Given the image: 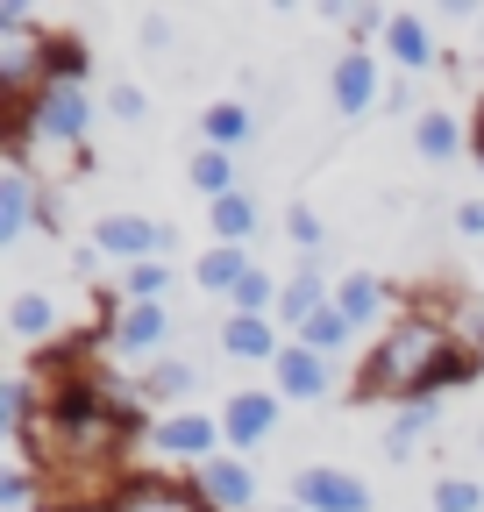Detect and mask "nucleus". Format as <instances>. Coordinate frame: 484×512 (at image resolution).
Segmentation results:
<instances>
[{
  "label": "nucleus",
  "mask_w": 484,
  "mask_h": 512,
  "mask_svg": "<svg viewBox=\"0 0 484 512\" xmlns=\"http://www.w3.org/2000/svg\"><path fill=\"white\" fill-rule=\"evenodd\" d=\"M477 377V342H456L449 335V320L435 313H399L392 328L371 342V356H363L356 370V399H435L449 392V384Z\"/></svg>",
  "instance_id": "nucleus-1"
},
{
  "label": "nucleus",
  "mask_w": 484,
  "mask_h": 512,
  "mask_svg": "<svg viewBox=\"0 0 484 512\" xmlns=\"http://www.w3.org/2000/svg\"><path fill=\"white\" fill-rule=\"evenodd\" d=\"M86 128H93V100L86 86H43L29 107H8V143L22 157V143H57V150H79L86 143Z\"/></svg>",
  "instance_id": "nucleus-2"
},
{
  "label": "nucleus",
  "mask_w": 484,
  "mask_h": 512,
  "mask_svg": "<svg viewBox=\"0 0 484 512\" xmlns=\"http://www.w3.org/2000/svg\"><path fill=\"white\" fill-rule=\"evenodd\" d=\"M93 249L114 256L121 271H136V264H171V256H178V228L143 221V214H107V221L93 228Z\"/></svg>",
  "instance_id": "nucleus-3"
},
{
  "label": "nucleus",
  "mask_w": 484,
  "mask_h": 512,
  "mask_svg": "<svg viewBox=\"0 0 484 512\" xmlns=\"http://www.w3.org/2000/svg\"><path fill=\"white\" fill-rule=\"evenodd\" d=\"M292 505H307V512H371V484L356 470L307 463V470H292Z\"/></svg>",
  "instance_id": "nucleus-4"
},
{
  "label": "nucleus",
  "mask_w": 484,
  "mask_h": 512,
  "mask_svg": "<svg viewBox=\"0 0 484 512\" xmlns=\"http://www.w3.org/2000/svg\"><path fill=\"white\" fill-rule=\"evenodd\" d=\"M171 335H178V320H171L164 299L157 306H129V299H121V313L107 320V349L114 356H157Z\"/></svg>",
  "instance_id": "nucleus-5"
},
{
  "label": "nucleus",
  "mask_w": 484,
  "mask_h": 512,
  "mask_svg": "<svg viewBox=\"0 0 484 512\" xmlns=\"http://www.w3.org/2000/svg\"><path fill=\"white\" fill-rule=\"evenodd\" d=\"M193 491H200L214 512H257V477H250V463H242V456H207V463L193 470Z\"/></svg>",
  "instance_id": "nucleus-6"
},
{
  "label": "nucleus",
  "mask_w": 484,
  "mask_h": 512,
  "mask_svg": "<svg viewBox=\"0 0 484 512\" xmlns=\"http://www.w3.org/2000/svg\"><path fill=\"white\" fill-rule=\"evenodd\" d=\"M278 413H285L278 392H228V406H221L228 448H257V441H271V434H278Z\"/></svg>",
  "instance_id": "nucleus-7"
},
{
  "label": "nucleus",
  "mask_w": 484,
  "mask_h": 512,
  "mask_svg": "<svg viewBox=\"0 0 484 512\" xmlns=\"http://www.w3.org/2000/svg\"><path fill=\"white\" fill-rule=\"evenodd\" d=\"M271 370H278V399H299V406H321V399L335 392V370H328V356H314L307 342H285V356H278Z\"/></svg>",
  "instance_id": "nucleus-8"
},
{
  "label": "nucleus",
  "mask_w": 484,
  "mask_h": 512,
  "mask_svg": "<svg viewBox=\"0 0 484 512\" xmlns=\"http://www.w3.org/2000/svg\"><path fill=\"white\" fill-rule=\"evenodd\" d=\"M107 512H214V505H207L193 484H171V477H129Z\"/></svg>",
  "instance_id": "nucleus-9"
},
{
  "label": "nucleus",
  "mask_w": 484,
  "mask_h": 512,
  "mask_svg": "<svg viewBox=\"0 0 484 512\" xmlns=\"http://www.w3.org/2000/svg\"><path fill=\"white\" fill-rule=\"evenodd\" d=\"M221 349L235 363H278L285 356V328L278 320H257V313H228L221 320Z\"/></svg>",
  "instance_id": "nucleus-10"
},
{
  "label": "nucleus",
  "mask_w": 484,
  "mask_h": 512,
  "mask_svg": "<svg viewBox=\"0 0 484 512\" xmlns=\"http://www.w3.org/2000/svg\"><path fill=\"white\" fill-rule=\"evenodd\" d=\"M328 93H335V107H342V114L356 121L363 107L378 100V57L363 50V43H349V50L335 57V79H328Z\"/></svg>",
  "instance_id": "nucleus-11"
},
{
  "label": "nucleus",
  "mask_w": 484,
  "mask_h": 512,
  "mask_svg": "<svg viewBox=\"0 0 484 512\" xmlns=\"http://www.w3.org/2000/svg\"><path fill=\"white\" fill-rule=\"evenodd\" d=\"M214 441H221V420H207V413H164L157 420V448L164 456H186L193 470L214 456Z\"/></svg>",
  "instance_id": "nucleus-12"
},
{
  "label": "nucleus",
  "mask_w": 484,
  "mask_h": 512,
  "mask_svg": "<svg viewBox=\"0 0 484 512\" xmlns=\"http://www.w3.org/2000/svg\"><path fill=\"white\" fill-rule=\"evenodd\" d=\"M328 306H335V285H328L321 271H292L285 292H278V328L299 335V328H307L314 313H328Z\"/></svg>",
  "instance_id": "nucleus-13"
},
{
  "label": "nucleus",
  "mask_w": 484,
  "mask_h": 512,
  "mask_svg": "<svg viewBox=\"0 0 484 512\" xmlns=\"http://www.w3.org/2000/svg\"><path fill=\"white\" fill-rule=\"evenodd\" d=\"M36 207H43V200H36V185H29V164L8 157V171H0V249L29 235V214H36Z\"/></svg>",
  "instance_id": "nucleus-14"
},
{
  "label": "nucleus",
  "mask_w": 484,
  "mask_h": 512,
  "mask_svg": "<svg viewBox=\"0 0 484 512\" xmlns=\"http://www.w3.org/2000/svg\"><path fill=\"white\" fill-rule=\"evenodd\" d=\"M413 150L428 157V164H456V150H470V128H463L449 107H420V121H413Z\"/></svg>",
  "instance_id": "nucleus-15"
},
{
  "label": "nucleus",
  "mask_w": 484,
  "mask_h": 512,
  "mask_svg": "<svg viewBox=\"0 0 484 512\" xmlns=\"http://www.w3.org/2000/svg\"><path fill=\"white\" fill-rule=\"evenodd\" d=\"M385 306H392V285H385V278H371V271H349V278L335 285V313L349 320V328H371Z\"/></svg>",
  "instance_id": "nucleus-16"
},
{
  "label": "nucleus",
  "mask_w": 484,
  "mask_h": 512,
  "mask_svg": "<svg viewBox=\"0 0 484 512\" xmlns=\"http://www.w3.org/2000/svg\"><path fill=\"white\" fill-rule=\"evenodd\" d=\"M385 50L399 57V79H413V72H428V64H435V36H428L420 15H392L385 22Z\"/></svg>",
  "instance_id": "nucleus-17"
},
{
  "label": "nucleus",
  "mask_w": 484,
  "mask_h": 512,
  "mask_svg": "<svg viewBox=\"0 0 484 512\" xmlns=\"http://www.w3.org/2000/svg\"><path fill=\"white\" fill-rule=\"evenodd\" d=\"M200 136H207V150H242V143H250L257 136V114L250 107H242V100H214L207 114H200Z\"/></svg>",
  "instance_id": "nucleus-18"
},
{
  "label": "nucleus",
  "mask_w": 484,
  "mask_h": 512,
  "mask_svg": "<svg viewBox=\"0 0 484 512\" xmlns=\"http://www.w3.org/2000/svg\"><path fill=\"white\" fill-rule=\"evenodd\" d=\"M193 278H200V292H228V299H235V285L250 278V249H235V242H214V249H200Z\"/></svg>",
  "instance_id": "nucleus-19"
},
{
  "label": "nucleus",
  "mask_w": 484,
  "mask_h": 512,
  "mask_svg": "<svg viewBox=\"0 0 484 512\" xmlns=\"http://www.w3.org/2000/svg\"><path fill=\"white\" fill-rule=\"evenodd\" d=\"M8 328H15V342H43V335H57V299H50V292H15Z\"/></svg>",
  "instance_id": "nucleus-20"
},
{
  "label": "nucleus",
  "mask_w": 484,
  "mask_h": 512,
  "mask_svg": "<svg viewBox=\"0 0 484 512\" xmlns=\"http://www.w3.org/2000/svg\"><path fill=\"white\" fill-rule=\"evenodd\" d=\"M207 228H214V242H250L257 235V200L250 192H228V200H214V214H207Z\"/></svg>",
  "instance_id": "nucleus-21"
},
{
  "label": "nucleus",
  "mask_w": 484,
  "mask_h": 512,
  "mask_svg": "<svg viewBox=\"0 0 484 512\" xmlns=\"http://www.w3.org/2000/svg\"><path fill=\"white\" fill-rule=\"evenodd\" d=\"M435 420H442V406H435V399H420V406H399V420L385 427V456H392V463H406V456H413V441L428 434Z\"/></svg>",
  "instance_id": "nucleus-22"
},
{
  "label": "nucleus",
  "mask_w": 484,
  "mask_h": 512,
  "mask_svg": "<svg viewBox=\"0 0 484 512\" xmlns=\"http://www.w3.org/2000/svg\"><path fill=\"white\" fill-rule=\"evenodd\" d=\"M200 192H207V200H228V192H242V171H235V157L228 150H207L200 143V157H193V171H186Z\"/></svg>",
  "instance_id": "nucleus-23"
},
{
  "label": "nucleus",
  "mask_w": 484,
  "mask_h": 512,
  "mask_svg": "<svg viewBox=\"0 0 484 512\" xmlns=\"http://www.w3.org/2000/svg\"><path fill=\"white\" fill-rule=\"evenodd\" d=\"M278 278L264 271V264H250V278L235 285V299H228V313H257V320H278Z\"/></svg>",
  "instance_id": "nucleus-24"
},
{
  "label": "nucleus",
  "mask_w": 484,
  "mask_h": 512,
  "mask_svg": "<svg viewBox=\"0 0 484 512\" xmlns=\"http://www.w3.org/2000/svg\"><path fill=\"white\" fill-rule=\"evenodd\" d=\"M193 384H200V370H193L186 356H164V363L143 377V399H186Z\"/></svg>",
  "instance_id": "nucleus-25"
},
{
  "label": "nucleus",
  "mask_w": 484,
  "mask_h": 512,
  "mask_svg": "<svg viewBox=\"0 0 484 512\" xmlns=\"http://www.w3.org/2000/svg\"><path fill=\"white\" fill-rule=\"evenodd\" d=\"M349 335H356V328H349V320H342V313H335V306H328V313H314V320H307V328H299V335H292V342H307V349H314V356H335V349H342V342H349Z\"/></svg>",
  "instance_id": "nucleus-26"
},
{
  "label": "nucleus",
  "mask_w": 484,
  "mask_h": 512,
  "mask_svg": "<svg viewBox=\"0 0 484 512\" xmlns=\"http://www.w3.org/2000/svg\"><path fill=\"white\" fill-rule=\"evenodd\" d=\"M86 79V43L79 36H50V79L43 86H79Z\"/></svg>",
  "instance_id": "nucleus-27"
},
{
  "label": "nucleus",
  "mask_w": 484,
  "mask_h": 512,
  "mask_svg": "<svg viewBox=\"0 0 484 512\" xmlns=\"http://www.w3.org/2000/svg\"><path fill=\"white\" fill-rule=\"evenodd\" d=\"M171 285V264H136V271H121V299L129 306H157Z\"/></svg>",
  "instance_id": "nucleus-28"
},
{
  "label": "nucleus",
  "mask_w": 484,
  "mask_h": 512,
  "mask_svg": "<svg viewBox=\"0 0 484 512\" xmlns=\"http://www.w3.org/2000/svg\"><path fill=\"white\" fill-rule=\"evenodd\" d=\"M435 512H484V484L477 477H435Z\"/></svg>",
  "instance_id": "nucleus-29"
},
{
  "label": "nucleus",
  "mask_w": 484,
  "mask_h": 512,
  "mask_svg": "<svg viewBox=\"0 0 484 512\" xmlns=\"http://www.w3.org/2000/svg\"><path fill=\"white\" fill-rule=\"evenodd\" d=\"M107 114H114L121 128H143V121H150V100H143V86L114 79V93H107Z\"/></svg>",
  "instance_id": "nucleus-30"
},
{
  "label": "nucleus",
  "mask_w": 484,
  "mask_h": 512,
  "mask_svg": "<svg viewBox=\"0 0 484 512\" xmlns=\"http://www.w3.org/2000/svg\"><path fill=\"white\" fill-rule=\"evenodd\" d=\"M285 235H292L299 249H307V256L328 242V228H321V214H314V207H292V214H285Z\"/></svg>",
  "instance_id": "nucleus-31"
},
{
  "label": "nucleus",
  "mask_w": 484,
  "mask_h": 512,
  "mask_svg": "<svg viewBox=\"0 0 484 512\" xmlns=\"http://www.w3.org/2000/svg\"><path fill=\"white\" fill-rule=\"evenodd\" d=\"M29 498H36V477L15 463L8 477H0V512H29Z\"/></svg>",
  "instance_id": "nucleus-32"
},
{
  "label": "nucleus",
  "mask_w": 484,
  "mask_h": 512,
  "mask_svg": "<svg viewBox=\"0 0 484 512\" xmlns=\"http://www.w3.org/2000/svg\"><path fill=\"white\" fill-rule=\"evenodd\" d=\"M385 107H392V114H413V79H392V86H385ZM413 121H420V114H413Z\"/></svg>",
  "instance_id": "nucleus-33"
},
{
  "label": "nucleus",
  "mask_w": 484,
  "mask_h": 512,
  "mask_svg": "<svg viewBox=\"0 0 484 512\" xmlns=\"http://www.w3.org/2000/svg\"><path fill=\"white\" fill-rule=\"evenodd\" d=\"M456 235H484V200H463L456 207Z\"/></svg>",
  "instance_id": "nucleus-34"
},
{
  "label": "nucleus",
  "mask_w": 484,
  "mask_h": 512,
  "mask_svg": "<svg viewBox=\"0 0 484 512\" xmlns=\"http://www.w3.org/2000/svg\"><path fill=\"white\" fill-rule=\"evenodd\" d=\"M143 43H150V50H164V43H171V22H164V15H150V22H143Z\"/></svg>",
  "instance_id": "nucleus-35"
},
{
  "label": "nucleus",
  "mask_w": 484,
  "mask_h": 512,
  "mask_svg": "<svg viewBox=\"0 0 484 512\" xmlns=\"http://www.w3.org/2000/svg\"><path fill=\"white\" fill-rule=\"evenodd\" d=\"M470 150H477V164H484V107L470 114Z\"/></svg>",
  "instance_id": "nucleus-36"
},
{
  "label": "nucleus",
  "mask_w": 484,
  "mask_h": 512,
  "mask_svg": "<svg viewBox=\"0 0 484 512\" xmlns=\"http://www.w3.org/2000/svg\"><path fill=\"white\" fill-rule=\"evenodd\" d=\"M278 512H307V505H278Z\"/></svg>",
  "instance_id": "nucleus-37"
},
{
  "label": "nucleus",
  "mask_w": 484,
  "mask_h": 512,
  "mask_svg": "<svg viewBox=\"0 0 484 512\" xmlns=\"http://www.w3.org/2000/svg\"><path fill=\"white\" fill-rule=\"evenodd\" d=\"M477 448H484V434H477Z\"/></svg>",
  "instance_id": "nucleus-38"
}]
</instances>
